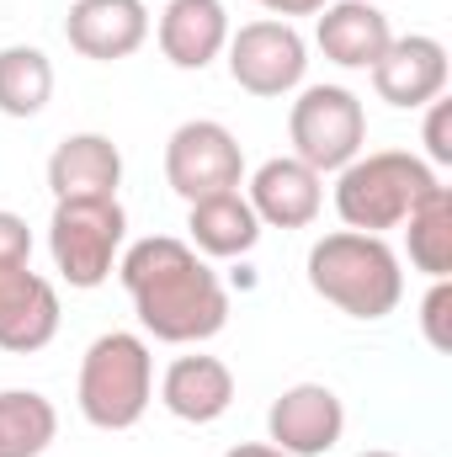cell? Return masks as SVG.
<instances>
[{"instance_id": "1", "label": "cell", "mask_w": 452, "mask_h": 457, "mask_svg": "<svg viewBox=\"0 0 452 457\" xmlns=\"http://www.w3.org/2000/svg\"><path fill=\"white\" fill-rule=\"evenodd\" d=\"M117 277L133 298L144 336L165 345H203L229 325L219 271L176 234H149L117 255Z\"/></svg>"}, {"instance_id": "2", "label": "cell", "mask_w": 452, "mask_h": 457, "mask_svg": "<svg viewBox=\"0 0 452 457\" xmlns=\"http://www.w3.org/2000/svg\"><path fill=\"white\" fill-rule=\"evenodd\" d=\"M309 287L340 309L346 320H389L405 298V266L399 250L383 234H362V228H336L325 239L309 245Z\"/></svg>"}, {"instance_id": "3", "label": "cell", "mask_w": 452, "mask_h": 457, "mask_svg": "<svg viewBox=\"0 0 452 457\" xmlns=\"http://www.w3.org/2000/svg\"><path fill=\"white\" fill-rule=\"evenodd\" d=\"M437 187L442 181L421 154H410V149H362L351 165L336 170V213L346 228L389 234Z\"/></svg>"}, {"instance_id": "4", "label": "cell", "mask_w": 452, "mask_h": 457, "mask_svg": "<svg viewBox=\"0 0 452 457\" xmlns=\"http://www.w3.org/2000/svg\"><path fill=\"white\" fill-rule=\"evenodd\" d=\"M155 399V356L149 341L133 330H107L86 345L80 378H75V404L86 426L96 431H133Z\"/></svg>"}, {"instance_id": "5", "label": "cell", "mask_w": 452, "mask_h": 457, "mask_svg": "<svg viewBox=\"0 0 452 457\" xmlns=\"http://www.w3.org/2000/svg\"><path fill=\"white\" fill-rule=\"evenodd\" d=\"M122 239H128V213L117 197H107V203H54L48 255L70 287H80V293L102 287L117 271Z\"/></svg>"}, {"instance_id": "6", "label": "cell", "mask_w": 452, "mask_h": 457, "mask_svg": "<svg viewBox=\"0 0 452 457\" xmlns=\"http://www.w3.org/2000/svg\"><path fill=\"white\" fill-rule=\"evenodd\" d=\"M293 154L309 170H340L367 149V112L362 96L346 86H298V102L288 107Z\"/></svg>"}, {"instance_id": "7", "label": "cell", "mask_w": 452, "mask_h": 457, "mask_svg": "<svg viewBox=\"0 0 452 457\" xmlns=\"http://www.w3.org/2000/svg\"><path fill=\"white\" fill-rule=\"evenodd\" d=\"M224 59H229V80L245 96H261V102L293 96L309 75V43L282 16H261V21H245L239 32H229Z\"/></svg>"}, {"instance_id": "8", "label": "cell", "mask_w": 452, "mask_h": 457, "mask_svg": "<svg viewBox=\"0 0 452 457\" xmlns=\"http://www.w3.org/2000/svg\"><path fill=\"white\" fill-rule=\"evenodd\" d=\"M165 181L181 203H203L245 187V149L213 117H192L165 138Z\"/></svg>"}, {"instance_id": "9", "label": "cell", "mask_w": 452, "mask_h": 457, "mask_svg": "<svg viewBox=\"0 0 452 457\" xmlns=\"http://www.w3.org/2000/svg\"><path fill=\"white\" fill-rule=\"evenodd\" d=\"M346 436V404L331 383H293L266 410V442L288 457H325Z\"/></svg>"}, {"instance_id": "10", "label": "cell", "mask_w": 452, "mask_h": 457, "mask_svg": "<svg viewBox=\"0 0 452 457\" xmlns=\"http://www.w3.org/2000/svg\"><path fill=\"white\" fill-rule=\"evenodd\" d=\"M59 287L32 271V261H0V351L32 356L59 336Z\"/></svg>"}, {"instance_id": "11", "label": "cell", "mask_w": 452, "mask_h": 457, "mask_svg": "<svg viewBox=\"0 0 452 457\" xmlns=\"http://www.w3.org/2000/svg\"><path fill=\"white\" fill-rule=\"evenodd\" d=\"M367 75H372L378 102H389V107H399V112H415V107L448 96V75L452 70H448V48H442V37H431V32H410V37H394V43L383 48V59H378Z\"/></svg>"}, {"instance_id": "12", "label": "cell", "mask_w": 452, "mask_h": 457, "mask_svg": "<svg viewBox=\"0 0 452 457\" xmlns=\"http://www.w3.org/2000/svg\"><path fill=\"white\" fill-rule=\"evenodd\" d=\"M245 203L255 208L261 228H309L325 208V176L309 170L298 154H272L250 170Z\"/></svg>"}, {"instance_id": "13", "label": "cell", "mask_w": 452, "mask_h": 457, "mask_svg": "<svg viewBox=\"0 0 452 457\" xmlns=\"http://www.w3.org/2000/svg\"><path fill=\"white\" fill-rule=\"evenodd\" d=\"M122 187V149L107 133H70L48 154L54 203H107Z\"/></svg>"}, {"instance_id": "14", "label": "cell", "mask_w": 452, "mask_h": 457, "mask_svg": "<svg viewBox=\"0 0 452 457\" xmlns=\"http://www.w3.org/2000/svg\"><path fill=\"white\" fill-rule=\"evenodd\" d=\"M64 37L80 59L117 64L149 43V5L144 0H75L64 16Z\"/></svg>"}, {"instance_id": "15", "label": "cell", "mask_w": 452, "mask_h": 457, "mask_svg": "<svg viewBox=\"0 0 452 457\" xmlns=\"http://www.w3.org/2000/svg\"><path fill=\"white\" fill-rule=\"evenodd\" d=\"M229 11L224 0H165L160 21H155V43L165 54V64L176 70H208L229 48Z\"/></svg>"}, {"instance_id": "16", "label": "cell", "mask_w": 452, "mask_h": 457, "mask_svg": "<svg viewBox=\"0 0 452 457\" xmlns=\"http://www.w3.org/2000/svg\"><path fill=\"white\" fill-rule=\"evenodd\" d=\"M160 404H165L176 420H187V426H213V420H224L229 404H234V372H229V361L203 356V351L176 356V361L165 367V378H160Z\"/></svg>"}, {"instance_id": "17", "label": "cell", "mask_w": 452, "mask_h": 457, "mask_svg": "<svg viewBox=\"0 0 452 457\" xmlns=\"http://www.w3.org/2000/svg\"><path fill=\"white\" fill-rule=\"evenodd\" d=\"M314 43L340 70H372L394 43V27L372 0H331L314 21Z\"/></svg>"}, {"instance_id": "18", "label": "cell", "mask_w": 452, "mask_h": 457, "mask_svg": "<svg viewBox=\"0 0 452 457\" xmlns=\"http://www.w3.org/2000/svg\"><path fill=\"white\" fill-rule=\"evenodd\" d=\"M187 234H192L187 245L203 261H234L261 245V219L245 203V192H219V197L187 203Z\"/></svg>"}, {"instance_id": "19", "label": "cell", "mask_w": 452, "mask_h": 457, "mask_svg": "<svg viewBox=\"0 0 452 457\" xmlns=\"http://www.w3.org/2000/svg\"><path fill=\"white\" fill-rule=\"evenodd\" d=\"M59 436V410L38 388H0V457H43Z\"/></svg>"}, {"instance_id": "20", "label": "cell", "mask_w": 452, "mask_h": 457, "mask_svg": "<svg viewBox=\"0 0 452 457\" xmlns=\"http://www.w3.org/2000/svg\"><path fill=\"white\" fill-rule=\"evenodd\" d=\"M54 102V59L32 43L0 48V117H38Z\"/></svg>"}, {"instance_id": "21", "label": "cell", "mask_w": 452, "mask_h": 457, "mask_svg": "<svg viewBox=\"0 0 452 457\" xmlns=\"http://www.w3.org/2000/svg\"><path fill=\"white\" fill-rule=\"evenodd\" d=\"M399 228H405L410 266H415V271H426L431 282H437V277H448V271H452V192H448V187L426 192V197L410 208V219H405Z\"/></svg>"}, {"instance_id": "22", "label": "cell", "mask_w": 452, "mask_h": 457, "mask_svg": "<svg viewBox=\"0 0 452 457\" xmlns=\"http://www.w3.org/2000/svg\"><path fill=\"white\" fill-rule=\"evenodd\" d=\"M421 336L431 351H452V282L437 277L431 293L421 298Z\"/></svg>"}, {"instance_id": "23", "label": "cell", "mask_w": 452, "mask_h": 457, "mask_svg": "<svg viewBox=\"0 0 452 457\" xmlns=\"http://www.w3.org/2000/svg\"><path fill=\"white\" fill-rule=\"evenodd\" d=\"M421 138H426V165H452V102L448 96H437V102H426V128H421Z\"/></svg>"}, {"instance_id": "24", "label": "cell", "mask_w": 452, "mask_h": 457, "mask_svg": "<svg viewBox=\"0 0 452 457\" xmlns=\"http://www.w3.org/2000/svg\"><path fill=\"white\" fill-rule=\"evenodd\" d=\"M0 261H32V228L11 208H0Z\"/></svg>"}, {"instance_id": "25", "label": "cell", "mask_w": 452, "mask_h": 457, "mask_svg": "<svg viewBox=\"0 0 452 457\" xmlns=\"http://www.w3.org/2000/svg\"><path fill=\"white\" fill-rule=\"evenodd\" d=\"M266 16H282V21H293V16H320L331 0H255Z\"/></svg>"}, {"instance_id": "26", "label": "cell", "mask_w": 452, "mask_h": 457, "mask_svg": "<svg viewBox=\"0 0 452 457\" xmlns=\"http://www.w3.org/2000/svg\"><path fill=\"white\" fill-rule=\"evenodd\" d=\"M224 457H288V453L272 447V442H239V447H229Z\"/></svg>"}, {"instance_id": "27", "label": "cell", "mask_w": 452, "mask_h": 457, "mask_svg": "<svg viewBox=\"0 0 452 457\" xmlns=\"http://www.w3.org/2000/svg\"><path fill=\"white\" fill-rule=\"evenodd\" d=\"M356 457H399V453H389V447H372V453H356Z\"/></svg>"}]
</instances>
